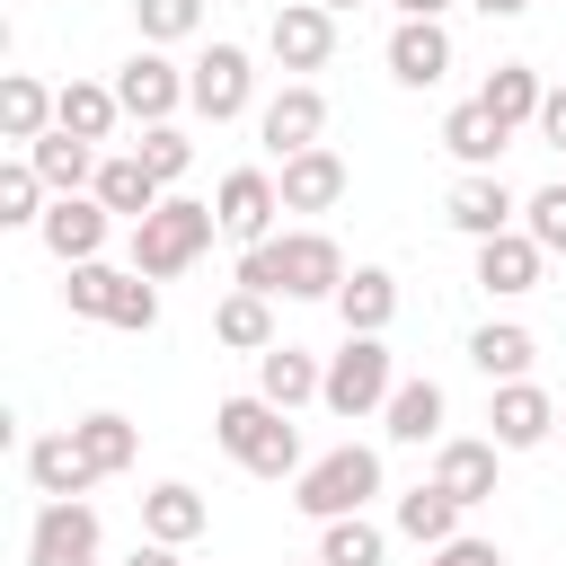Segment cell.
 <instances>
[{"mask_svg":"<svg viewBox=\"0 0 566 566\" xmlns=\"http://www.w3.org/2000/svg\"><path fill=\"white\" fill-rule=\"evenodd\" d=\"M318 389H327V363H310L301 345H265V354H256V398H274L283 416L310 407Z\"/></svg>","mask_w":566,"mask_h":566,"instance_id":"cell-22","label":"cell"},{"mask_svg":"<svg viewBox=\"0 0 566 566\" xmlns=\"http://www.w3.org/2000/svg\"><path fill=\"white\" fill-rule=\"evenodd\" d=\"M106 327H159V283L150 274H133V265H115V292H106Z\"/></svg>","mask_w":566,"mask_h":566,"instance_id":"cell-36","label":"cell"},{"mask_svg":"<svg viewBox=\"0 0 566 566\" xmlns=\"http://www.w3.org/2000/svg\"><path fill=\"white\" fill-rule=\"evenodd\" d=\"M106 531H97V504L88 495H44L35 522H27V566H97Z\"/></svg>","mask_w":566,"mask_h":566,"instance_id":"cell-5","label":"cell"},{"mask_svg":"<svg viewBox=\"0 0 566 566\" xmlns=\"http://www.w3.org/2000/svg\"><path fill=\"white\" fill-rule=\"evenodd\" d=\"M124 566H177V548H168V539H150V531H142V539H133V557H124Z\"/></svg>","mask_w":566,"mask_h":566,"instance_id":"cell-43","label":"cell"},{"mask_svg":"<svg viewBox=\"0 0 566 566\" xmlns=\"http://www.w3.org/2000/svg\"><path fill=\"white\" fill-rule=\"evenodd\" d=\"M380 433L389 442H442V380H398L380 407Z\"/></svg>","mask_w":566,"mask_h":566,"instance_id":"cell-29","label":"cell"},{"mask_svg":"<svg viewBox=\"0 0 566 566\" xmlns=\"http://www.w3.org/2000/svg\"><path fill=\"white\" fill-rule=\"evenodd\" d=\"M115 97H124V124H168L186 106V71L168 62V44H142L124 71H115Z\"/></svg>","mask_w":566,"mask_h":566,"instance_id":"cell-7","label":"cell"},{"mask_svg":"<svg viewBox=\"0 0 566 566\" xmlns=\"http://www.w3.org/2000/svg\"><path fill=\"white\" fill-rule=\"evenodd\" d=\"M460 495L451 486H416V495H398V539H416V548H442V539H460Z\"/></svg>","mask_w":566,"mask_h":566,"instance_id":"cell-31","label":"cell"},{"mask_svg":"<svg viewBox=\"0 0 566 566\" xmlns=\"http://www.w3.org/2000/svg\"><path fill=\"white\" fill-rule=\"evenodd\" d=\"M186 106H195L203 124H239V115L256 106V62H248V44H212V53L186 71Z\"/></svg>","mask_w":566,"mask_h":566,"instance_id":"cell-6","label":"cell"},{"mask_svg":"<svg viewBox=\"0 0 566 566\" xmlns=\"http://www.w3.org/2000/svg\"><path fill=\"white\" fill-rule=\"evenodd\" d=\"M27 478H35V495H88V486H97L80 433H35V442H27Z\"/></svg>","mask_w":566,"mask_h":566,"instance_id":"cell-23","label":"cell"},{"mask_svg":"<svg viewBox=\"0 0 566 566\" xmlns=\"http://www.w3.org/2000/svg\"><path fill=\"white\" fill-rule=\"evenodd\" d=\"M531 354H539V336L513 327V318H486V327L469 336V363L486 371V389H495V380H531Z\"/></svg>","mask_w":566,"mask_h":566,"instance_id":"cell-28","label":"cell"},{"mask_svg":"<svg viewBox=\"0 0 566 566\" xmlns=\"http://www.w3.org/2000/svg\"><path fill=\"white\" fill-rule=\"evenodd\" d=\"M274 424H283V407H274V398H256V389H239V398H221V407H212V442H221L239 469L256 460V442H265Z\"/></svg>","mask_w":566,"mask_h":566,"instance_id":"cell-24","label":"cell"},{"mask_svg":"<svg viewBox=\"0 0 566 566\" xmlns=\"http://www.w3.org/2000/svg\"><path fill=\"white\" fill-rule=\"evenodd\" d=\"M539 97H548V80H539L531 62H495V71H486V88H478V106H486V115H504L513 133H522V124H539Z\"/></svg>","mask_w":566,"mask_h":566,"instance_id":"cell-30","label":"cell"},{"mask_svg":"<svg viewBox=\"0 0 566 566\" xmlns=\"http://www.w3.org/2000/svg\"><path fill=\"white\" fill-rule=\"evenodd\" d=\"M389 389H398L389 345H380V336H345V345L327 354V389H318V407L354 424V416H380V407H389Z\"/></svg>","mask_w":566,"mask_h":566,"instance_id":"cell-4","label":"cell"},{"mask_svg":"<svg viewBox=\"0 0 566 566\" xmlns=\"http://www.w3.org/2000/svg\"><path fill=\"white\" fill-rule=\"evenodd\" d=\"M318 9H363V0H318Z\"/></svg>","mask_w":566,"mask_h":566,"instance_id":"cell-46","label":"cell"},{"mask_svg":"<svg viewBox=\"0 0 566 566\" xmlns=\"http://www.w3.org/2000/svg\"><path fill=\"white\" fill-rule=\"evenodd\" d=\"M239 283L248 292H283V301H336L345 283V248L327 230H274L265 248H239Z\"/></svg>","mask_w":566,"mask_h":566,"instance_id":"cell-1","label":"cell"},{"mask_svg":"<svg viewBox=\"0 0 566 566\" xmlns=\"http://www.w3.org/2000/svg\"><path fill=\"white\" fill-rule=\"evenodd\" d=\"M371 495H380V451H371V442H336V451H318V460L292 478V504H301L310 522L363 513Z\"/></svg>","mask_w":566,"mask_h":566,"instance_id":"cell-3","label":"cell"},{"mask_svg":"<svg viewBox=\"0 0 566 566\" xmlns=\"http://www.w3.org/2000/svg\"><path fill=\"white\" fill-rule=\"evenodd\" d=\"M265 53H274L283 71H327V53H336V9H318V0H283L274 27H265Z\"/></svg>","mask_w":566,"mask_h":566,"instance_id":"cell-10","label":"cell"},{"mask_svg":"<svg viewBox=\"0 0 566 566\" xmlns=\"http://www.w3.org/2000/svg\"><path fill=\"white\" fill-rule=\"evenodd\" d=\"M522 230H531L548 256H566V186H539V195H522Z\"/></svg>","mask_w":566,"mask_h":566,"instance_id":"cell-40","label":"cell"},{"mask_svg":"<svg viewBox=\"0 0 566 566\" xmlns=\"http://www.w3.org/2000/svg\"><path fill=\"white\" fill-rule=\"evenodd\" d=\"M27 159H35V177H44L53 195H88V186H97V142H80V133H62V124L35 133Z\"/></svg>","mask_w":566,"mask_h":566,"instance_id":"cell-21","label":"cell"},{"mask_svg":"<svg viewBox=\"0 0 566 566\" xmlns=\"http://www.w3.org/2000/svg\"><path fill=\"white\" fill-rule=\"evenodd\" d=\"M44 203H53V186H44V177H35V159L18 150V159L0 168V221H9V230H35V221H44Z\"/></svg>","mask_w":566,"mask_h":566,"instance_id":"cell-35","label":"cell"},{"mask_svg":"<svg viewBox=\"0 0 566 566\" xmlns=\"http://www.w3.org/2000/svg\"><path fill=\"white\" fill-rule=\"evenodd\" d=\"M486 424H495V442H504V451H539V442L557 433V398H548V389H531V380H495Z\"/></svg>","mask_w":566,"mask_h":566,"instance_id":"cell-14","label":"cell"},{"mask_svg":"<svg viewBox=\"0 0 566 566\" xmlns=\"http://www.w3.org/2000/svg\"><path fill=\"white\" fill-rule=\"evenodd\" d=\"M380 548H389V531H380L371 513H336V522H318V566H380Z\"/></svg>","mask_w":566,"mask_h":566,"instance_id":"cell-34","label":"cell"},{"mask_svg":"<svg viewBox=\"0 0 566 566\" xmlns=\"http://www.w3.org/2000/svg\"><path fill=\"white\" fill-rule=\"evenodd\" d=\"M53 124H62V133H80V142H106V133L124 124L115 80H62V88H53Z\"/></svg>","mask_w":566,"mask_h":566,"instance_id":"cell-20","label":"cell"},{"mask_svg":"<svg viewBox=\"0 0 566 566\" xmlns=\"http://www.w3.org/2000/svg\"><path fill=\"white\" fill-rule=\"evenodd\" d=\"M539 142H548V150H566V88H548V97H539Z\"/></svg>","mask_w":566,"mask_h":566,"instance_id":"cell-42","label":"cell"},{"mask_svg":"<svg viewBox=\"0 0 566 566\" xmlns=\"http://www.w3.org/2000/svg\"><path fill=\"white\" fill-rule=\"evenodd\" d=\"M212 230H221V212H212V203H186V195H168L159 212H142V221H133V274H150V283L186 274V265L212 248Z\"/></svg>","mask_w":566,"mask_h":566,"instance_id":"cell-2","label":"cell"},{"mask_svg":"<svg viewBox=\"0 0 566 566\" xmlns=\"http://www.w3.org/2000/svg\"><path fill=\"white\" fill-rule=\"evenodd\" d=\"M35 133H53V88L44 80H27V71H9L0 80V142H35Z\"/></svg>","mask_w":566,"mask_h":566,"instance_id":"cell-32","label":"cell"},{"mask_svg":"<svg viewBox=\"0 0 566 566\" xmlns=\"http://www.w3.org/2000/svg\"><path fill=\"white\" fill-rule=\"evenodd\" d=\"M133 27H142V44H186L203 27V0H133Z\"/></svg>","mask_w":566,"mask_h":566,"instance_id":"cell-37","label":"cell"},{"mask_svg":"<svg viewBox=\"0 0 566 566\" xmlns=\"http://www.w3.org/2000/svg\"><path fill=\"white\" fill-rule=\"evenodd\" d=\"M274 186H283V212H327V203H345V186H354V177H345V159L318 142V150H292Z\"/></svg>","mask_w":566,"mask_h":566,"instance_id":"cell-17","label":"cell"},{"mask_svg":"<svg viewBox=\"0 0 566 566\" xmlns=\"http://www.w3.org/2000/svg\"><path fill=\"white\" fill-rule=\"evenodd\" d=\"M469 9H478V18H522L531 0H469Z\"/></svg>","mask_w":566,"mask_h":566,"instance_id":"cell-44","label":"cell"},{"mask_svg":"<svg viewBox=\"0 0 566 566\" xmlns=\"http://www.w3.org/2000/svg\"><path fill=\"white\" fill-rule=\"evenodd\" d=\"M495 451H504L495 433H486V442L442 433V442H433V486H451L460 504H486V495H495Z\"/></svg>","mask_w":566,"mask_h":566,"instance_id":"cell-18","label":"cell"},{"mask_svg":"<svg viewBox=\"0 0 566 566\" xmlns=\"http://www.w3.org/2000/svg\"><path fill=\"white\" fill-rule=\"evenodd\" d=\"M115 221H142V212H159L168 203V186H159V168L142 159V150H115V159H97V186H88Z\"/></svg>","mask_w":566,"mask_h":566,"instance_id":"cell-16","label":"cell"},{"mask_svg":"<svg viewBox=\"0 0 566 566\" xmlns=\"http://www.w3.org/2000/svg\"><path fill=\"white\" fill-rule=\"evenodd\" d=\"M557 433H566V407H557Z\"/></svg>","mask_w":566,"mask_h":566,"instance_id":"cell-47","label":"cell"},{"mask_svg":"<svg viewBox=\"0 0 566 566\" xmlns=\"http://www.w3.org/2000/svg\"><path fill=\"white\" fill-rule=\"evenodd\" d=\"M504 142H513V124H504V115H486L478 97L442 115V150H451L460 168H495V150H504Z\"/></svg>","mask_w":566,"mask_h":566,"instance_id":"cell-26","label":"cell"},{"mask_svg":"<svg viewBox=\"0 0 566 566\" xmlns=\"http://www.w3.org/2000/svg\"><path fill=\"white\" fill-rule=\"evenodd\" d=\"M389 80L398 88H442L451 80V27L442 18H398L389 27Z\"/></svg>","mask_w":566,"mask_h":566,"instance_id":"cell-11","label":"cell"},{"mask_svg":"<svg viewBox=\"0 0 566 566\" xmlns=\"http://www.w3.org/2000/svg\"><path fill=\"white\" fill-rule=\"evenodd\" d=\"M106 230H115V212H106L97 195H53L44 221H35V239H44L62 265H88V256L106 248Z\"/></svg>","mask_w":566,"mask_h":566,"instance_id":"cell-12","label":"cell"},{"mask_svg":"<svg viewBox=\"0 0 566 566\" xmlns=\"http://www.w3.org/2000/svg\"><path fill=\"white\" fill-rule=\"evenodd\" d=\"M389 9H398V18H442L451 0H389Z\"/></svg>","mask_w":566,"mask_h":566,"instance_id":"cell-45","label":"cell"},{"mask_svg":"<svg viewBox=\"0 0 566 566\" xmlns=\"http://www.w3.org/2000/svg\"><path fill=\"white\" fill-rule=\"evenodd\" d=\"M212 336H221L230 354H265V345H283V336H274V301H265V292H248V283H239V292H221Z\"/></svg>","mask_w":566,"mask_h":566,"instance_id":"cell-27","label":"cell"},{"mask_svg":"<svg viewBox=\"0 0 566 566\" xmlns=\"http://www.w3.org/2000/svg\"><path fill=\"white\" fill-rule=\"evenodd\" d=\"M203 522H212V504H203L186 478H168V486H150V495H142V531H150V539H168V548L203 539Z\"/></svg>","mask_w":566,"mask_h":566,"instance_id":"cell-25","label":"cell"},{"mask_svg":"<svg viewBox=\"0 0 566 566\" xmlns=\"http://www.w3.org/2000/svg\"><path fill=\"white\" fill-rule=\"evenodd\" d=\"M106 292H115V265H106V256H88V265H62V301H71L80 318H106Z\"/></svg>","mask_w":566,"mask_h":566,"instance_id":"cell-39","label":"cell"},{"mask_svg":"<svg viewBox=\"0 0 566 566\" xmlns=\"http://www.w3.org/2000/svg\"><path fill=\"white\" fill-rule=\"evenodd\" d=\"M424 566H504V548L495 539H442V548H424Z\"/></svg>","mask_w":566,"mask_h":566,"instance_id":"cell-41","label":"cell"},{"mask_svg":"<svg viewBox=\"0 0 566 566\" xmlns=\"http://www.w3.org/2000/svg\"><path fill=\"white\" fill-rule=\"evenodd\" d=\"M539 265H548V248H539L531 230H495V239H478V292H495V301L539 292Z\"/></svg>","mask_w":566,"mask_h":566,"instance_id":"cell-13","label":"cell"},{"mask_svg":"<svg viewBox=\"0 0 566 566\" xmlns=\"http://www.w3.org/2000/svg\"><path fill=\"white\" fill-rule=\"evenodd\" d=\"M212 212H221V239L265 248V239H274V212H283V186H274L265 168H230V177L212 186Z\"/></svg>","mask_w":566,"mask_h":566,"instance_id":"cell-9","label":"cell"},{"mask_svg":"<svg viewBox=\"0 0 566 566\" xmlns=\"http://www.w3.org/2000/svg\"><path fill=\"white\" fill-rule=\"evenodd\" d=\"M256 142H265L274 159H292V150H318V142H327V97H318L310 80H283V88L256 106Z\"/></svg>","mask_w":566,"mask_h":566,"instance_id":"cell-8","label":"cell"},{"mask_svg":"<svg viewBox=\"0 0 566 566\" xmlns=\"http://www.w3.org/2000/svg\"><path fill=\"white\" fill-rule=\"evenodd\" d=\"M301 566H318V557H301Z\"/></svg>","mask_w":566,"mask_h":566,"instance_id":"cell-48","label":"cell"},{"mask_svg":"<svg viewBox=\"0 0 566 566\" xmlns=\"http://www.w3.org/2000/svg\"><path fill=\"white\" fill-rule=\"evenodd\" d=\"M71 433H80V451H88V469H97V478H115V469H133V460H142V433H133V416H115V407L80 416Z\"/></svg>","mask_w":566,"mask_h":566,"instance_id":"cell-33","label":"cell"},{"mask_svg":"<svg viewBox=\"0 0 566 566\" xmlns=\"http://www.w3.org/2000/svg\"><path fill=\"white\" fill-rule=\"evenodd\" d=\"M336 318H345V336H380L398 318V274L389 265H354L336 283Z\"/></svg>","mask_w":566,"mask_h":566,"instance_id":"cell-19","label":"cell"},{"mask_svg":"<svg viewBox=\"0 0 566 566\" xmlns=\"http://www.w3.org/2000/svg\"><path fill=\"white\" fill-rule=\"evenodd\" d=\"M442 212H451V230H460V239H495V230H513L522 195H513L495 168H469V177L451 186V203H442Z\"/></svg>","mask_w":566,"mask_h":566,"instance_id":"cell-15","label":"cell"},{"mask_svg":"<svg viewBox=\"0 0 566 566\" xmlns=\"http://www.w3.org/2000/svg\"><path fill=\"white\" fill-rule=\"evenodd\" d=\"M133 150H142V159L159 168V186H177V177L195 168V142H186L177 124H142V142H133Z\"/></svg>","mask_w":566,"mask_h":566,"instance_id":"cell-38","label":"cell"}]
</instances>
